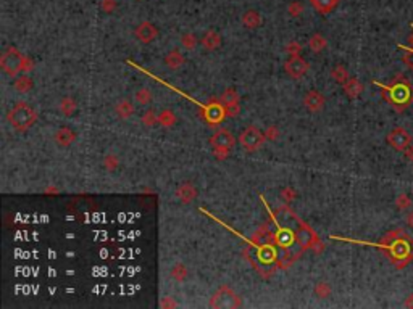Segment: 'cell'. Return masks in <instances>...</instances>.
Listing matches in <instances>:
<instances>
[{"instance_id": "cell-1", "label": "cell", "mask_w": 413, "mask_h": 309, "mask_svg": "<svg viewBox=\"0 0 413 309\" xmlns=\"http://www.w3.org/2000/svg\"><path fill=\"white\" fill-rule=\"evenodd\" d=\"M384 250L389 255L391 262L397 269H404L413 261V238L405 234L404 229H396L384 234L376 243H365Z\"/></svg>"}, {"instance_id": "cell-2", "label": "cell", "mask_w": 413, "mask_h": 309, "mask_svg": "<svg viewBox=\"0 0 413 309\" xmlns=\"http://www.w3.org/2000/svg\"><path fill=\"white\" fill-rule=\"evenodd\" d=\"M374 86L381 87V90H384L383 97L391 103V106L396 109V111H404L405 108H409L413 102V87L412 84L405 79L402 74H399L396 77V81L391 86H386V84H381L378 81L373 82Z\"/></svg>"}, {"instance_id": "cell-3", "label": "cell", "mask_w": 413, "mask_h": 309, "mask_svg": "<svg viewBox=\"0 0 413 309\" xmlns=\"http://www.w3.org/2000/svg\"><path fill=\"white\" fill-rule=\"evenodd\" d=\"M6 119H8L10 126L15 129V131L24 132L36 122L37 113L29 103L16 102L15 105L8 109V113H6Z\"/></svg>"}, {"instance_id": "cell-4", "label": "cell", "mask_w": 413, "mask_h": 309, "mask_svg": "<svg viewBox=\"0 0 413 309\" xmlns=\"http://www.w3.org/2000/svg\"><path fill=\"white\" fill-rule=\"evenodd\" d=\"M24 55L19 52L15 45H10L3 50L2 56H0V68L5 74L11 77H16L19 73H23L24 66Z\"/></svg>"}, {"instance_id": "cell-5", "label": "cell", "mask_w": 413, "mask_h": 309, "mask_svg": "<svg viewBox=\"0 0 413 309\" xmlns=\"http://www.w3.org/2000/svg\"><path fill=\"white\" fill-rule=\"evenodd\" d=\"M210 308H241L242 298L228 285H221L211 295L208 301Z\"/></svg>"}, {"instance_id": "cell-6", "label": "cell", "mask_w": 413, "mask_h": 309, "mask_svg": "<svg viewBox=\"0 0 413 309\" xmlns=\"http://www.w3.org/2000/svg\"><path fill=\"white\" fill-rule=\"evenodd\" d=\"M237 142L241 144V147L245 152H257L263 147V144L267 142L265 132H262L260 129L255 126H247L242 129V132L239 134Z\"/></svg>"}, {"instance_id": "cell-7", "label": "cell", "mask_w": 413, "mask_h": 309, "mask_svg": "<svg viewBox=\"0 0 413 309\" xmlns=\"http://www.w3.org/2000/svg\"><path fill=\"white\" fill-rule=\"evenodd\" d=\"M219 102L226 109V114L228 118H236L241 113V97H239V92L236 89L228 87L224 92L219 95Z\"/></svg>"}, {"instance_id": "cell-8", "label": "cell", "mask_w": 413, "mask_h": 309, "mask_svg": "<svg viewBox=\"0 0 413 309\" xmlns=\"http://www.w3.org/2000/svg\"><path fill=\"white\" fill-rule=\"evenodd\" d=\"M387 144L397 152H405L407 148L412 145V135L405 131L404 127H394L392 131L387 134Z\"/></svg>"}, {"instance_id": "cell-9", "label": "cell", "mask_w": 413, "mask_h": 309, "mask_svg": "<svg viewBox=\"0 0 413 309\" xmlns=\"http://www.w3.org/2000/svg\"><path fill=\"white\" fill-rule=\"evenodd\" d=\"M204 118H205L206 122H208V124L218 126V124H221V122L226 118H228V114H226V109L221 105V102H219V100H213L204 109Z\"/></svg>"}, {"instance_id": "cell-10", "label": "cell", "mask_w": 413, "mask_h": 309, "mask_svg": "<svg viewBox=\"0 0 413 309\" xmlns=\"http://www.w3.org/2000/svg\"><path fill=\"white\" fill-rule=\"evenodd\" d=\"M284 71H286V74L289 77H292V79H300V77H303V74L308 71V63L305 58H302L300 55L290 56L289 60L284 63Z\"/></svg>"}, {"instance_id": "cell-11", "label": "cell", "mask_w": 413, "mask_h": 309, "mask_svg": "<svg viewBox=\"0 0 413 309\" xmlns=\"http://www.w3.org/2000/svg\"><path fill=\"white\" fill-rule=\"evenodd\" d=\"M134 37L138 39L140 44H150L158 37V28L150 21H142L138 24V28L134 29Z\"/></svg>"}, {"instance_id": "cell-12", "label": "cell", "mask_w": 413, "mask_h": 309, "mask_svg": "<svg viewBox=\"0 0 413 309\" xmlns=\"http://www.w3.org/2000/svg\"><path fill=\"white\" fill-rule=\"evenodd\" d=\"M316 238H318V235L315 234L313 229H310L308 225L303 224V222L299 224V229L295 230V242L300 247L302 251L312 248V245L315 243Z\"/></svg>"}, {"instance_id": "cell-13", "label": "cell", "mask_w": 413, "mask_h": 309, "mask_svg": "<svg viewBox=\"0 0 413 309\" xmlns=\"http://www.w3.org/2000/svg\"><path fill=\"white\" fill-rule=\"evenodd\" d=\"M326 105V99L323 97L318 90H308L303 97V106H305L310 113H318L321 111Z\"/></svg>"}, {"instance_id": "cell-14", "label": "cell", "mask_w": 413, "mask_h": 309, "mask_svg": "<svg viewBox=\"0 0 413 309\" xmlns=\"http://www.w3.org/2000/svg\"><path fill=\"white\" fill-rule=\"evenodd\" d=\"M208 142L211 147H226V148H231L232 150L236 145V137L228 131V129H218V131L213 132Z\"/></svg>"}, {"instance_id": "cell-15", "label": "cell", "mask_w": 413, "mask_h": 309, "mask_svg": "<svg viewBox=\"0 0 413 309\" xmlns=\"http://www.w3.org/2000/svg\"><path fill=\"white\" fill-rule=\"evenodd\" d=\"M199 195V192H197V187L194 185L192 182H189V180H186V182H183L179 187H178V190H176V197L181 203H184V205H189L191 202H194V200L197 198Z\"/></svg>"}, {"instance_id": "cell-16", "label": "cell", "mask_w": 413, "mask_h": 309, "mask_svg": "<svg viewBox=\"0 0 413 309\" xmlns=\"http://www.w3.org/2000/svg\"><path fill=\"white\" fill-rule=\"evenodd\" d=\"M200 45L208 52L216 50L221 47V36H219L215 29H208L202 36V39H200Z\"/></svg>"}, {"instance_id": "cell-17", "label": "cell", "mask_w": 413, "mask_h": 309, "mask_svg": "<svg viewBox=\"0 0 413 309\" xmlns=\"http://www.w3.org/2000/svg\"><path fill=\"white\" fill-rule=\"evenodd\" d=\"M273 240L277 247L289 248L295 242V232L290 230L289 227H281L276 234H273Z\"/></svg>"}, {"instance_id": "cell-18", "label": "cell", "mask_w": 413, "mask_h": 309, "mask_svg": "<svg viewBox=\"0 0 413 309\" xmlns=\"http://www.w3.org/2000/svg\"><path fill=\"white\" fill-rule=\"evenodd\" d=\"M241 21H242V24H244L247 29L254 31V29H257V28H260L263 19H262L260 11H258V10H254V8H250V10H247V11H244V13H242Z\"/></svg>"}, {"instance_id": "cell-19", "label": "cell", "mask_w": 413, "mask_h": 309, "mask_svg": "<svg viewBox=\"0 0 413 309\" xmlns=\"http://www.w3.org/2000/svg\"><path fill=\"white\" fill-rule=\"evenodd\" d=\"M74 139H76V134L71 131L69 127H60V129H57V132L54 134V142L62 148L69 147L74 142Z\"/></svg>"}, {"instance_id": "cell-20", "label": "cell", "mask_w": 413, "mask_h": 309, "mask_svg": "<svg viewBox=\"0 0 413 309\" xmlns=\"http://www.w3.org/2000/svg\"><path fill=\"white\" fill-rule=\"evenodd\" d=\"M257 258L260 259L262 264H271L277 261V248L273 245H262L257 250Z\"/></svg>"}, {"instance_id": "cell-21", "label": "cell", "mask_w": 413, "mask_h": 309, "mask_svg": "<svg viewBox=\"0 0 413 309\" xmlns=\"http://www.w3.org/2000/svg\"><path fill=\"white\" fill-rule=\"evenodd\" d=\"M136 111V106L133 105L131 100L121 99L120 102L115 103V113L120 119H129Z\"/></svg>"}, {"instance_id": "cell-22", "label": "cell", "mask_w": 413, "mask_h": 309, "mask_svg": "<svg viewBox=\"0 0 413 309\" xmlns=\"http://www.w3.org/2000/svg\"><path fill=\"white\" fill-rule=\"evenodd\" d=\"M342 87H344L345 95L352 100L358 99V97L361 95V92H363V84H361L357 77H348V81Z\"/></svg>"}, {"instance_id": "cell-23", "label": "cell", "mask_w": 413, "mask_h": 309, "mask_svg": "<svg viewBox=\"0 0 413 309\" xmlns=\"http://www.w3.org/2000/svg\"><path fill=\"white\" fill-rule=\"evenodd\" d=\"M165 64L170 69H179L181 66H184V63H186V58L184 55L181 53L179 50H171V52H168L166 56H165Z\"/></svg>"}, {"instance_id": "cell-24", "label": "cell", "mask_w": 413, "mask_h": 309, "mask_svg": "<svg viewBox=\"0 0 413 309\" xmlns=\"http://www.w3.org/2000/svg\"><path fill=\"white\" fill-rule=\"evenodd\" d=\"M13 87H15V90L19 94H28L34 89V81H32L28 74L16 76L15 81H13Z\"/></svg>"}, {"instance_id": "cell-25", "label": "cell", "mask_w": 413, "mask_h": 309, "mask_svg": "<svg viewBox=\"0 0 413 309\" xmlns=\"http://www.w3.org/2000/svg\"><path fill=\"white\" fill-rule=\"evenodd\" d=\"M310 3L321 15H328V13H331L338 6L339 0H310Z\"/></svg>"}, {"instance_id": "cell-26", "label": "cell", "mask_w": 413, "mask_h": 309, "mask_svg": "<svg viewBox=\"0 0 413 309\" xmlns=\"http://www.w3.org/2000/svg\"><path fill=\"white\" fill-rule=\"evenodd\" d=\"M308 47L312 52H315V53H320V52H323L328 47L326 37L320 34V32H315V34L310 36V39H308Z\"/></svg>"}, {"instance_id": "cell-27", "label": "cell", "mask_w": 413, "mask_h": 309, "mask_svg": "<svg viewBox=\"0 0 413 309\" xmlns=\"http://www.w3.org/2000/svg\"><path fill=\"white\" fill-rule=\"evenodd\" d=\"M178 122V118H176V114H174L173 109H161V111L158 113V124L160 126H163V127H173L174 124Z\"/></svg>"}, {"instance_id": "cell-28", "label": "cell", "mask_w": 413, "mask_h": 309, "mask_svg": "<svg viewBox=\"0 0 413 309\" xmlns=\"http://www.w3.org/2000/svg\"><path fill=\"white\" fill-rule=\"evenodd\" d=\"M170 275H171V279H174L176 282H184V280L187 279V275H189V270H187L186 264L176 262L174 266H171Z\"/></svg>"}, {"instance_id": "cell-29", "label": "cell", "mask_w": 413, "mask_h": 309, "mask_svg": "<svg viewBox=\"0 0 413 309\" xmlns=\"http://www.w3.org/2000/svg\"><path fill=\"white\" fill-rule=\"evenodd\" d=\"M331 77L338 84H341V86H344V84L348 81V71L344 64H336V66L331 69Z\"/></svg>"}, {"instance_id": "cell-30", "label": "cell", "mask_w": 413, "mask_h": 309, "mask_svg": "<svg viewBox=\"0 0 413 309\" xmlns=\"http://www.w3.org/2000/svg\"><path fill=\"white\" fill-rule=\"evenodd\" d=\"M76 108H77V103L73 97H63L60 102V111L65 116H73L76 113Z\"/></svg>"}, {"instance_id": "cell-31", "label": "cell", "mask_w": 413, "mask_h": 309, "mask_svg": "<svg viewBox=\"0 0 413 309\" xmlns=\"http://www.w3.org/2000/svg\"><path fill=\"white\" fill-rule=\"evenodd\" d=\"M134 102L138 103V105H148V103L152 102V92H150V89L140 87V89L136 90V94H134Z\"/></svg>"}, {"instance_id": "cell-32", "label": "cell", "mask_w": 413, "mask_h": 309, "mask_svg": "<svg viewBox=\"0 0 413 309\" xmlns=\"http://www.w3.org/2000/svg\"><path fill=\"white\" fill-rule=\"evenodd\" d=\"M313 293H315L316 298L326 300V298H329V296H331L333 290H331V285H329L328 282H318V283L315 285V288H313Z\"/></svg>"}, {"instance_id": "cell-33", "label": "cell", "mask_w": 413, "mask_h": 309, "mask_svg": "<svg viewBox=\"0 0 413 309\" xmlns=\"http://www.w3.org/2000/svg\"><path fill=\"white\" fill-rule=\"evenodd\" d=\"M197 44H200V39L194 32H186V34L181 36V45L186 50H194L197 47Z\"/></svg>"}, {"instance_id": "cell-34", "label": "cell", "mask_w": 413, "mask_h": 309, "mask_svg": "<svg viewBox=\"0 0 413 309\" xmlns=\"http://www.w3.org/2000/svg\"><path fill=\"white\" fill-rule=\"evenodd\" d=\"M102 166L105 167V169H107L108 172H113V171L118 169V166H120V159H118V156H116V154H113V153H108L107 156L103 158V161H102Z\"/></svg>"}, {"instance_id": "cell-35", "label": "cell", "mask_w": 413, "mask_h": 309, "mask_svg": "<svg viewBox=\"0 0 413 309\" xmlns=\"http://www.w3.org/2000/svg\"><path fill=\"white\" fill-rule=\"evenodd\" d=\"M140 122L145 127H153L155 124H158V113H155L153 109H147V111L142 114Z\"/></svg>"}, {"instance_id": "cell-36", "label": "cell", "mask_w": 413, "mask_h": 309, "mask_svg": "<svg viewBox=\"0 0 413 309\" xmlns=\"http://www.w3.org/2000/svg\"><path fill=\"white\" fill-rule=\"evenodd\" d=\"M303 8H305V6H303V3L300 2V0H295V2H290L287 5V13L292 18H299V16L303 15Z\"/></svg>"}, {"instance_id": "cell-37", "label": "cell", "mask_w": 413, "mask_h": 309, "mask_svg": "<svg viewBox=\"0 0 413 309\" xmlns=\"http://www.w3.org/2000/svg\"><path fill=\"white\" fill-rule=\"evenodd\" d=\"M396 206L399 211H405L412 206V198L407 195V193H400V195L396 198Z\"/></svg>"}, {"instance_id": "cell-38", "label": "cell", "mask_w": 413, "mask_h": 309, "mask_svg": "<svg viewBox=\"0 0 413 309\" xmlns=\"http://www.w3.org/2000/svg\"><path fill=\"white\" fill-rule=\"evenodd\" d=\"M399 49H402L405 52V55L402 56V61L413 71V47H407V45L399 44Z\"/></svg>"}, {"instance_id": "cell-39", "label": "cell", "mask_w": 413, "mask_h": 309, "mask_svg": "<svg viewBox=\"0 0 413 309\" xmlns=\"http://www.w3.org/2000/svg\"><path fill=\"white\" fill-rule=\"evenodd\" d=\"M281 200L284 203H292L294 200L297 198V192L295 189H292V187H284V189L281 190Z\"/></svg>"}, {"instance_id": "cell-40", "label": "cell", "mask_w": 413, "mask_h": 309, "mask_svg": "<svg viewBox=\"0 0 413 309\" xmlns=\"http://www.w3.org/2000/svg\"><path fill=\"white\" fill-rule=\"evenodd\" d=\"M213 148V154H215V158L219 161H224L228 159L229 153H231V148H226V147H211Z\"/></svg>"}, {"instance_id": "cell-41", "label": "cell", "mask_w": 413, "mask_h": 309, "mask_svg": "<svg viewBox=\"0 0 413 309\" xmlns=\"http://www.w3.org/2000/svg\"><path fill=\"white\" fill-rule=\"evenodd\" d=\"M116 8H118V3H116V0H100V10L103 13H113Z\"/></svg>"}, {"instance_id": "cell-42", "label": "cell", "mask_w": 413, "mask_h": 309, "mask_svg": "<svg viewBox=\"0 0 413 309\" xmlns=\"http://www.w3.org/2000/svg\"><path fill=\"white\" fill-rule=\"evenodd\" d=\"M286 53L289 56H295V55H300L302 53V45L297 42V41H292V42H289L286 45Z\"/></svg>"}, {"instance_id": "cell-43", "label": "cell", "mask_w": 413, "mask_h": 309, "mask_svg": "<svg viewBox=\"0 0 413 309\" xmlns=\"http://www.w3.org/2000/svg\"><path fill=\"white\" fill-rule=\"evenodd\" d=\"M265 137H267V140L276 142L277 139H279V129H277L276 126L267 127V131H265Z\"/></svg>"}, {"instance_id": "cell-44", "label": "cell", "mask_w": 413, "mask_h": 309, "mask_svg": "<svg viewBox=\"0 0 413 309\" xmlns=\"http://www.w3.org/2000/svg\"><path fill=\"white\" fill-rule=\"evenodd\" d=\"M178 305H176V301H174L171 296H165L163 300L160 301V308H168V309H173V308H176Z\"/></svg>"}, {"instance_id": "cell-45", "label": "cell", "mask_w": 413, "mask_h": 309, "mask_svg": "<svg viewBox=\"0 0 413 309\" xmlns=\"http://www.w3.org/2000/svg\"><path fill=\"white\" fill-rule=\"evenodd\" d=\"M325 247H326V245L323 243V242L320 240V238H316L315 243L312 245V248H310V250H313L316 255H320V253H323V251H325Z\"/></svg>"}, {"instance_id": "cell-46", "label": "cell", "mask_w": 413, "mask_h": 309, "mask_svg": "<svg viewBox=\"0 0 413 309\" xmlns=\"http://www.w3.org/2000/svg\"><path fill=\"white\" fill-rule=\"evenodd\" d=\"M31 69H34V61H32V58L26 56V58H24V66H23V73H29Z\"/></svg>"}, {"instance_id": "cell-47", "label": "cell", "mask_w": 413, "mask_h": 309, "mask_svg": "<svg viewBox=\"0 0 413 309\" xmlns=\"http://www.w3.org/2000/svg\"><path fill=\"white\" fill-rule=\"evenodd\" d=\"M404 306H405V308H413V293H410V295L405 296Z\"/></svg>"}, {"instance_id": "cell-48", "label": "cell", "mask_w": 413, "mask_h": 309, "mask_svg": "<svg viewBox=\"0 0 413 309\" xmlns=\"http://www.w3.org/2000/svg\"><path fill=\"white\" fill-rule=\"evenodd\" d=\"M404 154H405V158H407V159L412 161V163H413V145H410L409 148H407V150L404 152Z\"/></svg>"}, {"instance_id": "cell-49", "label": "cell", "mask_w": 413, "mask_h": 309, "mask_svg": "<svg viewBox=\"0 0 413 309\" xmlns=\"http://www.w3.org/2000/svg\"><path fill=\"white\" fill-rule=\"evenodd\" d=\"M407 224H409L410 229H413V209L409 212V216H407Z\"/></svg>"}, {"instance_id": "cell-50", "label": "cell", "mask_w": 413, "mask_h": 309, "mask_svg": "<svg viewBox=\"0 0 413 309\" xmlns=\"http://www.w3.org/2000/svg\"><path fill=\"white\" fill-rule=\"evenodd\" d=\"M58 190L55 189V187H49V189H45V193H57Z\"/></svg>"}, {"instance_id": "cell-51", "label": "cell", "mask_w": 413, "mask_h": 309, "mask_svg": "<svg viewBox=\"0 0 413 309\" xmlns=\"http://www.w3.org/2000/svg\"><path fill=\"white\" fill-rule=\"evenodd\" d=\"M139 2H140V0H139Z\"/></svg>"}, {"instance_id": "cell-52", "label": "cell", "mask_w": 413, "mask_h": 309, "mask_svg": "<svg viewBox=\"0 0 413 309\" xmlns=\"http://www.w3.org/2000/svg\"><path fill=\"white\" fill-rule=\"evenodd\" d=\"M412 167H413V166H412Z\"/></svg>"}]
</instances>
